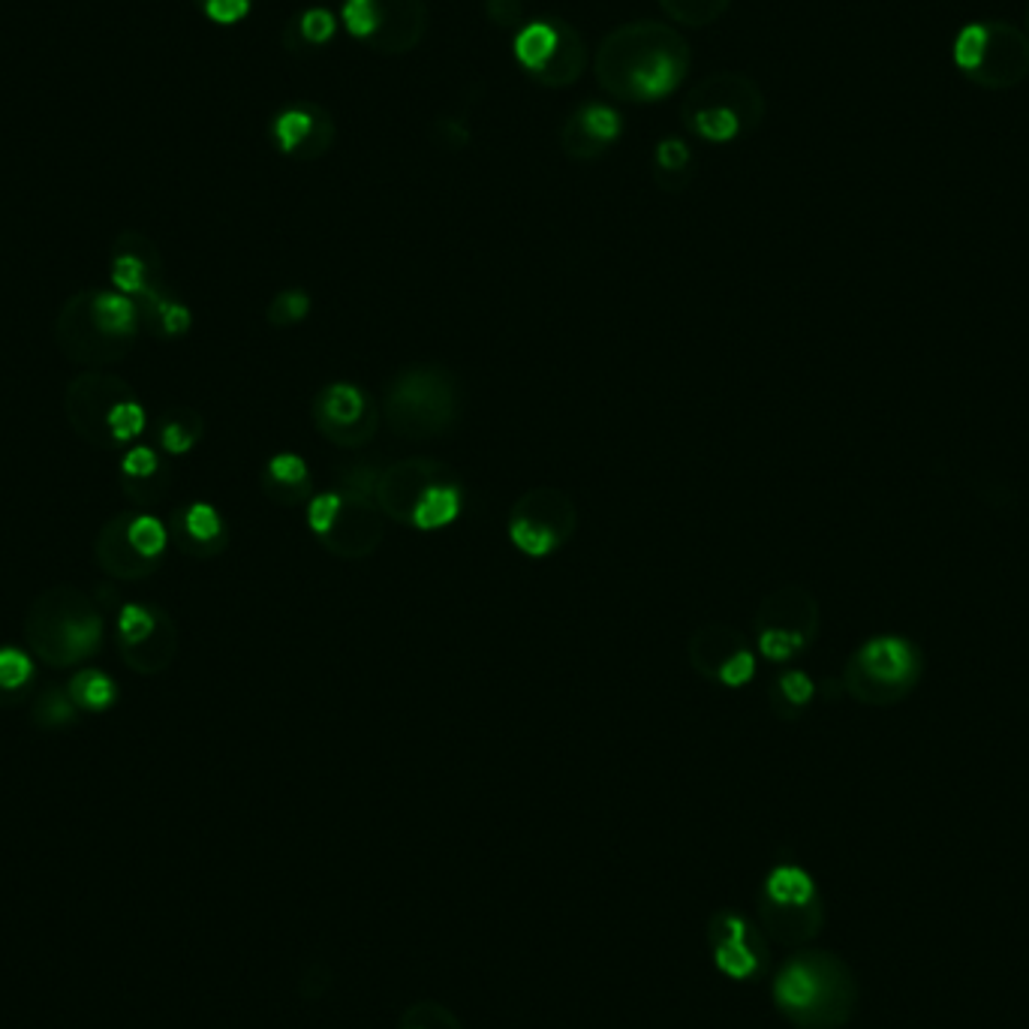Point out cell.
<instances>
[{"instance_id": "44dd1931", "label": "cell", "mask_w": 1029, "mask_h": 1029, "mask_svg": "<svg viewBox=\"0 0 1029 1029\" xmlns=\"http://www.w3.org/2000/svg\"><path fill=\"white\" fill-rule=\"evenodd\" d=\"M696 178V157L680 136H666L654 148V181L666 193H683Z\"/></svg>"}, {"instance_id": "8992f818", "label": "cell", "mask_w": 1029, "mask_h": 1029, "mask_svg": "<svg viewBox=\"0 0 1029 1029\" xmlns=\"http://www.w3.org/2000/svg\"><path fill=\"white\" fill-rule=\"evenodd\" d=\"M951 58L963 79L984 91H1011L1029 76V34L1018 24L984 19L960 27Z\"/></svg>"}, {"instance_id": "7bdbcfd3", "label": "cell", "mask_w": 1029, "mask_h": 1029, "mask_svg": "<svg viewBox=\"0 0 1029 1029\" xmlns=\"http://www.w3.org/2000/svg\"><path fill=\"white\" fill-rule=\"evenodd\" d=\"M1027 19H1029V3H1027Z\"/></svg>"}, {"instance_id": "cb8c5ba5", "label": "cell", "mask_w": 1029, "mask_h": 1029, "mask_svg": "<svg viewBox=\"0 0 1029 1029\" xmlns=\"http://www.w3.org/2000/svg\"><path fill=\"white\" fill-rule=\"evenodd\" d=\"M94 319L103 335L121 338L136 331V305L124 293H100L94 298Z\"/></svg>"}, {"instance_id": "603a6c76", "label": "cell", "mask_w": 1029, "mask_h": 1029, "mask_svg": "<svg viewBox=\"0 0 1029 1029\" xmlns=\"http://www.w3.org/2000/svg\"><path fill=\"white\" fill-rule=\"evenodd\" d=\"M671 24L680 27H708L716 24L732 7V0H656Z\"/></svg>"}, {"instance_id": "7a4b0ae2", "label": "cell", "mask_w": 1029, "mask_h": 1029, "mask_svg": "<svg viewBox=\"0 0 1029 1029\" xmlns=\"http://www.w3.org/2000/svg\"><path fill=\"white\" fill-rule=\"evenodd\" d=\"M773 1008L795 1029H843L858 1008L852 966L822 948H798L771 982Z\"/></svg>"}, {"instance_id": "4316f807", "label": "cell", "mask_w": 1029, "mask_h": 1029, "mask_svg": "<svg viewBox=\"0 0 1029 1029\" xmlns=\"http://www.w3.org/2000/svg\"><path fill=\"white\" fill-rule=\"evenodd\" d=\"M127 539L133 551H139L142 557H157L166 549V527L154 514H139L127 527Z\"/></svg>"}, {"instance_id": "2e32d148", "label": "cell", "mask_w": 1029, "mask_h": 1029, "mask_svg": "<svg viewBox=\"0 0 1029 1029\" xmlns=\"http://www.w3.org/2000/svg\"><path fill=\"white\" fill-rule=\"evenodd\" d=\"M753 626H756V632H792V635H801L804 642H810L816 635V626H819V609H816V602H813L807 590H801V587H777L773 593L761 599L759 611L753 618Z\"/></svg>"}, {"instance_id": "ac0fdd59", "label": "cell", "mask_w": 1029, "mask_h": 1029, "mask_svg": "<svg viewBox=\"0 0 1029 1029\" xmlns=\"http://www.w3.org/2000/svg\"><path fill=\"white\" fill-rule=\"evenodd\" d=\"M852 666L861 668L864 678L873 680L877 687H901L913 678L915 654L903 638L882 635V638H873L858 651Z\"/></svg>"}, {"instance_id": "f1b7e54d", "label": "cell", "mask_w": 1029, "mask_h": 1029, "mask_svg": "<svg viewBox=\"0 0 1029 1029\" xmlns=\"http://www.w3.org/2000/svg\"><path fill=\"white\" fill-rule=\"evenodd\" d=\"M184 530L202 545H208L214 539H223V518L211 504H193L184 512Z\"/></svg>"}, {"instance_id": "277c9868", "label": "cell", "mask_w": 1029, "mask_h": 1029, "mask_svg": "<svg viewBox=\"0 0 1029 1029\" xmlns=\"http://www.w3.org/2000/svg\"><path fill=\"white\" fill-rule=\"evenodd\" d=\"M768 112L765 94L753 76L720 70L704 76L680 103L683 129L711 145H728L761 127Z\"/></svg>"}, {"instance_id": "d4e9b609", "label": "cell", "mask_w": 1029, "mask_h": 1029, "mask_svg": "<svg viewBox=\"0 0 1029 1029\" xmlns=\"http://www.w3.org/2000/svg\"><path fill=\"white\" fill-rule=\"evenodd\" d=\"M398 1029H464L461 1018L443 1003L433 999H419L400 1011Z\"/></svg>"}, {"instance_id": "7402d4cb", "label": "cell", "mask_w": 1029, "mask_h": 1029, "mask_svg": "<svg viewBox=\"0 0 1029 1029\" xmlns=\"http://www.w3.org/2000/svg\"><path fill=\"white\" fill-rule=\"evenodd\" d=\"M464 509V491H461V482H445V485H437L431 491L425 494L416 506V512H412L410 527L416 530H440V527H449L452 521H457V514Z\"/></svg>"}, {"instance_id": "6da1fadb", "label": "cell", "mask_w": 1029, "mask_h": 1029, "mask_svg": "<svg viewBox=\"0 0 1029 1029\" xmlns=\"http://www.w3.org/2000/svg\"><path fill=\"white\" fill-rule=\"evenodd\" d=\"M692 55L678 27L666 22H626L602 36L593 55L599 88L620 103H659L678 91Z\"/></svg>"}, {"instance_id": "b9f144b4", "label": "cell", "mask_w": 1029, "mask_h": 1029, "mask_svg": "<svg viewBox=\"0 0 1029 1029\" xmlns=\"http://www.w3.org/2000/svg\"><path fill=\"white\" fill-rule=\"evenodd\" d=\"M193 443H196V433L188 431L181 421H169V425H163L166 452H172V455H184V452L193 449Z\"/></svg>"}, {"instance_id": "f546056e", "label": "cell", "mask_w": 1029, "mask_h": 1029, "mask_svg": "<svg viewBox=\"0 0 1029 1029\" xmlns=\"http://www.w3.org/2000/svg\"><path fill=\"white\" fill-rule=\"evenodd\" d=\"M105 421H109V431H112L117 443H127V440H136L145 431V410H142L139 404H133V400H121V404H115L109 410Z\"/></svg>"}, {"instance_id": "836d02e7", "label": "cell", "mask_w": 1029, "mask_h": 1029, "mask_svg": "<svg viewBox=\"0 0 1029 1029\" xmlns=\"http://www.w3.org/2000/svg\"><path fill=\"white\" fill-rule=\"evenodd\" d=\"M338 509H340L338 491H323L310 497V504H307V527L314 530V536H323L328 527L335 524Z\"/></svg>"}, {"instance_id": "8d00e7d4", "label": "cell", "mask_w": 1029, "mask_h": 1029, "mask_svg": "<svg viewBox=\"0 0 1029 1029\" xmlns=\"http://www.w3.org/2000/svg\"><path fill=\"white\" fill-rule=\"evenodd\" d=\"M485 15L494 27H504V31H518L524 19V0H482Z\"/></svg>"}, {"instance_id": "4fadbf2b", "label": "cell", "mask_w": 1029, "mask_h": 1029, "mask_svg": "<svg viewBox=\"0 0 1029 1029\" xmlns=\"http://www.w3.org/2000/svg\"><path fill=\"white\" fill-rule=\"evenodd\" d=\"M271 142L290 160L314 163L335 148L338 124L323 103L298 100V103H290L271 117Z\"/></svg>"}, {"instance_id": "484cf974", "label": "cell", "mask_w": 1029, "mask_h": 1029, "mask_svg": "<svg viewBox=\"0 0 1029 1029\" xmlns=\"http://www.w3.org/2000/svg\"><path fill=\"white\" fill-rule=\"evenodd\" d=\"M70 696L76 699V704H82L88 711H105L109 704L115 702V683L103 671L88 668V671L72 678Z\"/></svg>"}, {"instance_id": "ab89813d", "label": "cell", "mask_w": 1029, "mask_h": 1029, "mask_svg": "<svg viewBox=\"0 0 1029 1029\" xmlns=\"http://www.w3.org/2000/svg\"><path fill=\"white\" fill-rule=\"evenodd\" d=\"M157 455H154V449L148 445H136V449H129L124 461H121V470L127 473L129 479H148L157 473Z\"/></svg>"}, {"instance_id": "60d3db41", "label": "cell", "mask_w": 1029, "mask_h": 1029, "mask_svg": "<svg viewBox=\"0 0 1029 1029\" xmlns=\"http://www.w3.org/2000/svg\"><path fill=\"white\" fill-rule=\"evenodd\" d=\"M157 305V314H160V326H163L166 335H184L190 328V310L184 305H178V302H166V298H157L154 302Z\"/></svg>"}, {"instance_id": "4dcf8cb0", "label": "cell", "mask_w": 1029, "mask_h": 1029, "mask_svg": "<svg viewBox=\"0 0 1029 1029\" xmlns=\"http://www.w3.org/2000/svg\"><path fill=\"white\" fill-rule=\"evenodd\" d=\"M34 678V659L19 647H0V690H19Z\"/></svg>"}, {"instance_id": "7c38bea8", "label": "cell", "mask_w": 1029, "mask_h": 1029, "mask_svg": "<svg viewBox=\"0 0 1029 1029\" xmlns=\"http://www.w3.org/2000/svg\"><path fill=\"white\" fill-rule=\"evenodd\" d=\"M445 482H457V476L443 461L428 455L404 457V461H395L386 470H380L376 506L386 518L410 527L412 512H416L421 497L437 485H445Z\"/></svg>"}, {"instance_id": "3957f363", "label": "cell", "mask_w": 1029, "mask_h": 1029, "mask_svg": "<svg viewBox=\"0 0 1029 1029\" xmlns=\"http://www.w3.org/2000/svg\"><path fill=\"white\" fill-rule=\"evenodd\" d=\"M464 410L461 386L440 364H412L392 376L380 416L400 440H437L455 428Z\"/></svg>"}, {"instance_id": "30bf717a", "label": "cell", "mask_w": 1029, "mask_h": 1029, "mask_svg": "<svg viewBox=\"0 0 1029 1029\" xmlns=\"http://www.w3.org/2000/svg\"><path fill=\"white\" fill-rule=\"evenodd\" d=\"M708 948L716 970L732 982H756L771 966V942L756 918L737 909H720L708 918Z\"/></svg>"}, {"instance_id": "d6986e66", "label": "cell", "mask_w": 1029, "mask_h": 1029, "mask_svg": "<svg viewBox=\"0 0 1029 1029\" xmlns=\"http://www.w3.org/2000/svg\"><path fill=\"white\" fill-rule=\"evenodd\" d=\"M262 485L274 504L281 506H302L310 504V497L316 494L314 488V473L307 467V461L295 452H281L265 464V476Z\"/></svg>"}, {"instance_id": "1f68e13d", "label": "cell", "mask_w": 1029, "mask_h": 1029, "mask_svg": "<svg viewBox=\"0 0 1029 1029\" xmlns=\"http://www.w3.org/2000/svg\"><path fill=\"white\" fill-rule=\"evenodd\" d=\"M756 647H759V654L765 659H771V663H785V659H792L798 651H804L807 642L801 638V635H792V632H780V630H761L756 635Z\"/></svg>"}, {"instance_id": "ba28073f", "label": "cell", "mask_w": 1029, "mask_h": 1029, "mask_svg": "<svg viewBox=\"0 0 1029 1029\" xmlns=\"http://www.w3.org/2000/svg\"><path fill=\"white\" fill-rule=\"evenodd\" d=\"M340 19L355 43L386 58L419 48L431 22L425 0H343Z\"/></svg>"}, {"instance_id": "d6a6232c", "label": "cell", "mask_w": 1029, "mask_h": 1029, "mask_svg": "<svg viewBox=\"0 0 1029 1029\" xmlns=\"http://www.w3.org/2000/svg\"><path fill=\"white\" fill-rule=\"evenodd\" d=\"M154 626H157V620L148 609H142V606H124L121 611V618H117V630H121V638L127 644H142L145 638H151Z\"/></svg>"}, {"instance_id": "e0dca14e", "label": "cell", "mask_w": 1029, "mask_h": 1029, "mask_svg": "<svg viewBox=\"0 0 1029 1029\" xmlns=\"http://www.w3.org/2000/svg\"><path fill=\"white\" fill-rule=\"evenodd\" d=\"M747 651H753L747 644V638L737 630H732V626H723V623L699 626V630L690 635V642H687V659H690V666L696 668L704 680H714V683H720V675L735 663L737 656L747 654Z\"/></svg>"}, {"instance_id": "9c48e42d", "label": "cell", "mask_w": 1029, "mask_h": 1029, "mask_svg": "<svg viewBox=\"0 0 1029 1029\" xmlns=\"http://www.w3.org/2000/svg\"><path fill=\"white\" fill-rule=\"evenodd\" d=\"M509 542L524 557L542 561L563 549L578 530V509L573 497L557 488H530L512 504Z\"/></svg>"}, {"instance_id": "8fae6325", "label": "cell", "mask_w": 1029, "mask_h": 1029, "mask_svg": "<svg viewBox=\"0 0 1029 1029\" xmlns=\"http://www.w3.org/2000/svg\"><path fill=\"white\" fill-rule=\"evenodd\" d=\"M314 428L331 445L355 449L371 443L380 428V407L355 383H328L314 398Z\"/></svg>"}, {"instance_id": "74e56055", "label": "cell", "mask_w": 1029, "mask_h": 1029, "mask_svg": "<svg viewBox=\"0 0 1029 1029\" xmlns=\"http://www.w3.org/2000/svg\"><path fill=\"white\" fill-rule=\"evenodd\" d=\"M431 139L445 151H461L470 145V127L457 117H437L431 129Z\"/></svg>"}, {"instance_id": "5bb4252c", "label": "cell", "mask_w": 1029, "mask_h": 1029, "mask_svg": "<svg viewBox=\"0 0 1029 1029\" xmlns=\"http://www.w3.org/2000/svg\"><path fill=\"white\" fill-rule=\"evenodd\" d=\"M319 539V545L340 561H368L386 539V514L376 504H359L340 497V509L335 524L328 527Z\"/></svg>"}, {"instance_id": "83f0119b", "label": "cell", "mask_w": 1029, "mask_h": 1029, "mask_svg": "<svg viewBox=\"0 0 1029 1029\" xmlns=\"http://www.w3.org/2000/svg\"><path fill=\"white\" fill-rule=\"evenodd\" d=\"M310 307H314V302L305 290H286V293L274 295V302L269 305V323L278 328L298 326L307 319Z\"/></svg>"}, {"instance_id": "ffe728a7", "label": "cell", "mask_w": 1029, "mask_h": 1029, "mask_svg": "<svg viewBox=\"0 0 1029 1029\" xmlns=\"http://www.w3.org/2000/svg\"><path fill=\"white\" fill-rule=\"evenodd\" d=\"M338 34V19L326 7H307L295 12L293 19L283 27V46L293 55H314L319 48H326Z\"/></svg>"}, {"instance_id": "52a82bcc", "label": "cell", "mask_w": 1029, "mask_h": 1029, "mask_svg": "<svg viewBox=\"0 0 1029 1029\" xmlns=\"http://www.w3.org/2000/svg\"><path fill=\"white\" fill-rule=\"evenodd\" d=\"M512 55L539 88H569L587 70V46L569 22L536 19L514 31Z\"/></svg>"}, {"instance_id": "f35d334b", "label": "cell", "mask_w": 1029, "mask_h": 1029, "mask_svg": "<svg viewBox=\"0 0 1029 1029\" xmlns=\"http://www.w3.org/2000/svg\"><path fill=\"white\" fill-rule=\"evenodd\" d=\"M196 7L208 15L211 22L235 24L250 12L253 0H196Z\"/></svg>"}, {"instance_id": "e575fe53", "label": "cell", "mask_w": 1029, "mask_h": 1029, "mask_svg": "<svg viewBox=\"0 0 1029 1029\" xmlns=\"http://www.w3.org/2000/svg\"><path fill=\"white\" fill-rule=\"evenodd\" d=\"M777 692H780V699H783L789 708H807L813 692H816V683H813L810 675H804V671H785V675H780V680H777Z\"/></svg>"}, {"instance_id": "d590c367", "label": "cell", "mask_w": 1029, "mask_h": 1029, "mask_svg": "<svg viewBox=\"0 0 1029 1029\" xmlns=\"http://www.w3.org/2000/svg\"><path fill=\"white\" fill-rule=\"evenodd\" d=\"M112 281L124 295L145 293V262L139 257H117L112 265Z\"/></svg>"}, {"instance_id": "9a60e30c", "label": "cell", "mask_w": 1029, "mask_h": 1029, "mask_svg": "<svg viewBox=\"0 0 1029 1029\" xmlns=\"http://www.w3.org/2000/svg\"><path fill=\"white\" fill-rule=\"evenodd\" d=\"M620 136H623V117L618 109L606 103L578 105L557 133L561 151L573 163H593L599 157H606L618 145Z\"/></svg>"}, {"instance_id": "5b68a950", "label": "cell", "mask_w": 1029, "mask_h": 1029, "mask_svg": "<svg viewBox=\"0 0 1029 1029\" xmlns=\"http://www.w3.org/2000/svg\"><path fill=\"white\" fill-rule=\"evenodd\" d=\"M756 925L768 942L807 948L825 927V901L804 867L777 864L765 877L756 901Z\"/></svg>"}]
</instances>
